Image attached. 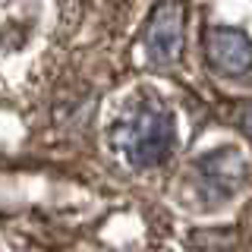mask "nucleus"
<instances>
[{"label": "nucleus", "instance_id": "nucleus-1", "mask_svg": "<svg viewBox=\"0 0 252 252\" xmlns=\"http://www.w3.org/2000/svg\"><path fill=\"white\" fill-rule=\"evenodd\" d=\"M114 148L132 167H158L173 148V117L155 98L136 101L114 126Z\"/></svg>", "mask_w": 252, "mask_h": 252}, {"label": "nucleus", "instance_id": "nucleus-2", "mask_svg": "<svg viewBox=\"0 0 252 252\" xmlns=\"http://www.w3.org/2000/svg\"><path fill=\"white\" fill-rule=\"evenodd\" d=\"M183 54V10L177 0H161L145 26V57L158 69L173 66Z\"/></svg>", "mask_w": 252, "mask_h": 252}, {"label": "nucleus", "instance_id": "nucleus-3", "mask_svg": "<svg viewBox=\"0 0 252 252\" xmlns=\"http://www.w3.org/2000/svg\"><path fill=\"white\" fill-rule=\"evenodd\" d=\"M205 60L215 73L240 79L252 73V41L240 29H208L205 32Z\"/></svg>", "mask_w": 252, "mask_h": 252}, {"label": "nucleus", "instance_id": "nucleus-4", "mask_svg": "<svg viewBox=\"0 0 252 252\" xmlns=\"http://www.w3.org/2000/svg\"><path fill=\"white\" fill-rule=\"evenodd\" d=\"M199 177L208 192H220V195H230L236 183L246 177V158H243L236 148H220V152L205 155L199 164Z\"/></svg>", "mask_w": 252, "mask_h": 252}, {"label": "nucleus", "instance_id": "nucleus-5", "mask_svg": "<svg viewBox=\"0 0 252 252\" xmlns=\"http://www.w3.org/2000/svg\"><path fill=\"white\" fill-rule=\"evenodd\" d=\"M240 129L246 132V136H252V104H246L240 110Z\"/></svg>", "mask_w": 252, "mask_h": 252}]
</instances>
